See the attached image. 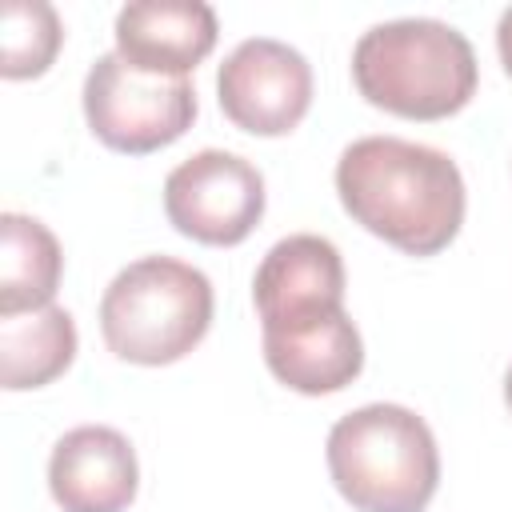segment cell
<instances>
[{
	"instance_id": "6da1fadb",
	"label": "cell",
	"mask_w": 512,
	"mask_h": 512,
	"mask_svg": "<svg viewBox=\"0 0 512 512\" xmlns=\"http://www.w3.org/2000/svg\"><path fill=\"white\" fill-rule=\"evenodd\" d=\"M344 212L404 256L444 252L464 224V176L432 144L400 136H360L336 160Z\"/></svg>"
},
{
	"instance_id": "7a4b0ae2",
	"label": "cell",
	"mask_w": 512,
	"mask_h": 512,
	"mask_svg": "<svg viewBox=\"0 0 512 512\" xmlns=\"http://www.w3.org/2000/svg\"><path fill=\"white\" fill-rule=\"evenodd\" d=\"M356 92L404 120H448L476 96L480 64L468 36L432 16L372 24L352 48Z\"/></svg>"
},
{
	"instance_id": "3957f363",
	"label": "cell",
	"mask_w": 512,
	"mask_h": 512,
	"mask_svg": "<svg viewBox=\"0 0 512 512\" xmlns=\"http://www.w3.org/2000/svg\"><path fill=\"white\" fill-rule=\"evenodd\" d=\"M328 476L356 512H424L440 488V448L404 404H364L340 416L324 444Z\"/></svg>"
},
{
	"instance_id": "277c9868",
	"label": "cell",
	"mask_w": 512,
	"mask_h": 512,
	"mask_svg": "<svg viewBox=\"0 0 512 512\" xmlns=\"http://www.w3.org/2000/svg\"><path fill=\"white\" fill-rule=\"evenodd\" d=\"M212 280L176 256H140L100 296V336L124 364L184 360L212 328Z\"/></svg>"
},
{
	"instance_id": "5b68a950",
	"label": "cell",
	"mask_w": 512,
	"mask_h": 512,
	"mask_svg": "<svg viewBox=\"0 0 512 512\" xmlns=\"http://www.w3.org/2000/svg\"><path fill=\"white\" fill-rule=\"evenodd\" d=\"M84 120L92 136L124 156H148L176 144L196 120V88L188 76H152L120 52L96 56L84 76Z\"/></svg>"
},
{
	"instance_id": "8992f818",
	"label": "cell",
	"mask_w": 512,
	"mask_h": 512,
	"mask_svg": "<svg viewBox=\"0 0 512 512\" xmlns=\"http://www.w3.org/2000/svg\"><path fill=\"white\" fill-rule=\"evenodd\" d=\"M268 204L264 176L252 160L204 148L180 160L164 180V216L168 224L212 248H232L252 236Z\"/></svg>"
},
{
	"instance_id": "52a82bcc",
	"label": "cell",
	"mask_w": 512,
	"mask_h": 512,
	"mask_svg": "<svg viewBox=\"0 0 512 512\" xmlns=\"http://www.w3.org/2000/svg\"><path fill=\"white\" fill-rule=\"evenodd\" d=\"M220 112L252 136H288L312 108V64L284 40H240L216 72Z\"/></svg>"
},
{
	"instance_id": "ba28073f",
	"label": "cell",
	"mask_w": 512,
	"mask_h": 512,
	"mask_svg": "<svg viewBox=\"0 0 512 512\" xmlns=\"http://www.w3.org/2000/svg\"><path fill=\"white\" fill-rule=\"evenodd\" d=\"M344 284H348L344 260L332 240L316 232H292L276 240L252 276V304L260 316V332L340 312Z\"/></svg>"
},
{
	"instance_id": "9c48e42d",
	"label": "cell",
	"mask_w": 512,
	"mask_h": 512,
	"mask_svg": "<svg viewBox=\"0 0 512 512\" xmlns=\"http://www.w3.org/2000/svg\"><path fill=\"white\" fill-rule=\"evenodd\" d=\"M140 488L136 448L108 424H80L52 444L48 492L64 512H128Z\"/></svg>"
},
{
	"instance_id": "30bf717a",
	"label": "cell",
	"mask_w": 512,
	"mask_h": 512,
	"mask_svg": "<svg viewBox=\"0 0 512 512\" xmlns=\"http://www.w3.org/2000/svg\"><path fill=\"white\" fill-rule=\"evenodd\" d=\"M116 52L152 76H188L216 48V12L200 0H132L116 12Z\"/></svg>"
},
{
	"instance_id": "8fae6325",
	"label": "cell",
	"mask_w": 512,
	"mask_h": 512,
	"mask_svg": "<svg viewBox=\"0 0 512 512\" xmlns=\"http://www.w3.org/2000/svg\"><path fill=\"white\" fill-rule=\"evenodd\" d=\"M260 344L268 372L300 396H332L364 372V340L344 308L292 328L260 332Z\"/></svg>"
},
{
	"instance_id": "7c38bea8",
	"label": "cell",
	"mask_w": 512,
	"mask_h": 512,
	"mask_svg": "<svg viewBox=\"0 0 512 512\" xmlns=\"http://www.w3.org/2000/svg\"><path fill=\"white\" fill-rule=\"evenodd\" d=\"M64 272V252L52 228L24 212L0 216V320L52 304Z\"/></svg>"
},
{
	"instance_id": "4fadbf2b",
	"label": "cell",
	"mask_w": 512,
	"mask_h": 512,
	"mask_svg": "<svg viewBox=\"0 0 512 512\" xmlns=\"http://www.w3.org/2000/svg\"><path fill=\"white\" fill-rule=\"evenodd\" d=\"M76 320L68 308L48 304L40 312L0 320V384L8 392L44 388L76 360Z\"/></svg>"
},
{
	"instance_id": "5bb4252c",
	"label": "cell",
	"mask_w": 512,
	"mask_h": 512,
	"mask_svg": "<svg viewBox=\"0 0 512 512\" xmlns=\"http://www.w3.org/2000/svg\"><path fill=\"white\" fill-rule=\"evenodd\" d=\"M64 24L48 0H8L0 8V76L36 80L52 68Z\"/></svg>"
},
{
	"instance_id": "9a60e30c",
	"label": "cell",
	"mask_w": 512,
	"mask_h": 512,
	"mask_svg": "<svg viewBox=\"0 0 512 512\" xmlns=\"http://www.w3.org/2000/svg\"><path fill=\"white\" fill-rule=\"evenodd\" d=\"M496 52H500L504 72L512 76V8L500 12V24H496Z\"/></svg>"
},
{
	"instance_id": "2e32d148",
	"label": "cell",
	"mask_w": 512,
	"mask_h": 512,
	"mask_svg": "<svg viewBox=\"0 0 512 512\" xmlns=\"http://www.w3.org/2000/svg\"><path fill=\"white\" fill-rule=\"evenodd\" d=\"M504 404H508V412H512V364H508V372H504Z\"/></svg>"
}]
</instances>
